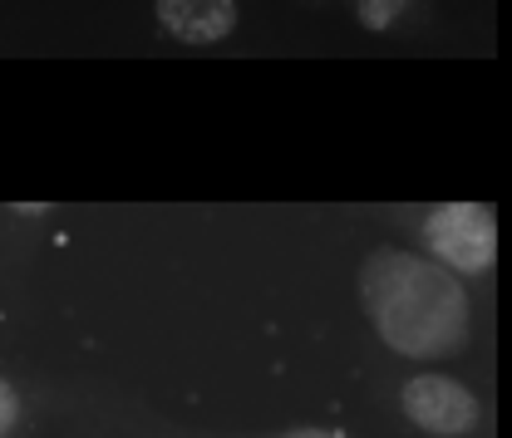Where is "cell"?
Listing matches in <instances>:
<instances>
[{
	"label": "cell",
	"mask_w": 512,
	"mask_h": 438,
	"mask_svg": "<svg viewBox=\"0 0 512 438\" xmlns=\"http://www.w3.org/2000/svg\"><path fill=\"white\" fill-rule=\"evenodd\" d=\"M360 301L394 355L448 360L468 345V296L444 261L399 247L370 251L360 266Z\"/></svg>",
	"instance_id": "1"
},
{
	"label": "cell",
	"mask_w": 512,
	"mask_h": 438,
	"mask_svg": "<svg viewBox=\"0 0 512 438\" xmlns=\"http://www.w3.org/2000/svg\"><path fill=\"white\" fill-rule=\"evenodd\" d=\"M424 247L434 251V261H444L458 276H483L498 256V232H493V212L483 202H444L429 212V222L419 227Z\"/></svg>",
	"instance_id": "2"
},
{
	"label": "cell",
	"mask_w": 512,
	"mask_h": 438,
	"mask_svg": "<svg viewBox=\"0 0 512 438\" xmlns=\"http://www.w3.org/2000/svg\"><path fill=\"white\" fill-rule=\"evenodd\" d=\"M404 404V419L424 434H439V438H458V434H473L478 429V399L468 384L448 375H414L399 394Z\"/></svg>",
	"instance_id": "3"
},
{
	"label": "cell",
	"mask_w": 512,
	"mask_h": 438,
	"mask_svg": "<svg viewBox=\"0 0 512 438\" xmlns=\"http://www.w3.org/2000/svg\"><path fill=\"white\" fill-rule=\"evenodd\" d=\"M158 25L183 45H217L237 30V0H158Z\"/></svg>",
	"instance_id": "4"
},
{
	"label": "cell",
	"mask_w": 512,
	"mask_h": 438,
	"mask_svg": "<svg viewBox=\"0 0 512 438\" xmlns=\"http://www.w3.org/2000/svg\"><path fill=\"white\" fill-rule=\"evenodd\" d=\"M404 5H409V0H360V20H365L370 30H384V25L399 20Z\"/></svg>",
	"instance_id": "5"
},
{
	"label": "cell",
	"mask_w": 512,
	"mask_h": 438,
	"mask_svg": "<svg viewBox=\"0 0 512 438\" xmlns=\"http://www.w3.org/2000/svg\"><path fill=\"white\" fill-rule=\"evenodd\" d=\"M15 419H20V394H15L10 379H0V438L15 429Z\"/></svg>",
	"instance_id": "6"
},
{
	"label": "cell",
	"mask_w": 512,
	"mask_h": 438,
	"mask_svg": "<svg viewBox=\"0 0 512 438\" xmlns=\"http://www.w3.org/2000/svg\"><path fill=\"white\" fill-rule=\"evenodd\" d=\"M281 438H345V434H330V429H291V434Z\"/></svg>",
	"instance_id": "7"
}]
</instances>
